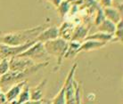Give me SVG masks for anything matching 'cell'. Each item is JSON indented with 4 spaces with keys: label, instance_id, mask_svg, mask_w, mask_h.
Masks as SVG:
<instances>
[{
    "label": "cell",
    "instance_id": "1",
    "mask_svg": "<svg viewBox=\"0 0 123 104\" xmlns=\"http://www.w3.org/2000/svg\"><path fill=\"white\" fill-rule=\"evenodd\" d=\"M46 24H42L35 28L14 31L11 33H6L1 36V44L7 46H22L36 40L37 35L45 29Z\"/></svg>",
    "mask_w": 123,
    "mask_h": 104
},
{
    "label": "cell",
    "instance_id": "2",
    "mask_svg": "<svg viewBox=\"0 0 123 104\" xmlns=\"http://www.w3.org/2000/svg\"><path fill=\"white\" fill-rule=\"evenodd\" d=\"M48 65V62H40V63H36L33 67L30 68L24 71H11L8 70L6 74L1 76L0 78V84H6L8 85L10 83L14 82H21V80L23 79L25 77H29L32 74L36 73L37 71L41 69L42 68H45Z\"/></svg>",
    "mask_w": 123,
    "mask_h": 104
},
{
    "label": "cell",
    "instance_id": "3",
    "mask_svg": "<svg viewBox=\"0 0 123 104\" xmlns=\"http://www.w3.org/2000/svg\"><path fill=\"white\" fill-rule=\"evenodd\" d=\"M68 45L69 42L61 37L44 43V46L47 54L49 56H55L57 59L58 66L61 65L62 58H64L65 52L68 49Z\"/></svg>",
    "mask_w": 123,
    "mask_h": 104
},
{
    "label": "cell",
    "instance_id": "4",
    "mask_svg": "<svg viewBox=\"0 0 123 104\" xmlns=\"http://www.w3.org/2000/svg\"><path fill=\"white\" fill-rule=\"evenodd\" d=\"M18 56L21 57H26V58L31 59L37 63L40 62H46L49 61L50 56L47 54L44 44L41 42H36V43L32 45L31 47H29L28 49L24 51V52L19 54Z\"/></svg>",
    "mask_w": 123,
    "mask_h": 104
},
{
    "label": "cell",
    "instance_id": "5",
    "mask_svg": "<svg viewBox=\"0 0 123 104\" xmlns=\"http://www.w3.org/2000/svg\"><path fill=\"white\" fill-rule=\"evenodd\" d=\"M36 42V40H33L30 43L24 44L22 46H7L5 44H0V56L2 59H8L18 56Z\"/></svg>",
    "mask_w": 123,
    "mask_h": 104
},
{
    "label": "cell",
    "instance_id": "6",
    "mask_svg": "<svg viewBox=\"0 0 123 104\" xmlns=\"http://www.w3.org/2000/svg\"><path fill=\"white\" fill-rule=\"evenodd\" d=\"M36 62L31 59L21 56H15L10 58L9 60V70L11 71H24L30 68L33 67Z\"/></svg>",
    "mask_w": 123,
    "mask_h": 104
},
{
    "label": "cell",
    "instance_id": "7",
    "mask_svg": "<svg viewBox=\"0 0 123 104\" xmlns=\"http://www.w3.org/2000/svg\"><path fill=\"white\" fill-rule=\"evenodd\" d=\"M59 37V28L55 25L54 26H50L48 28L44 29L41 31L37 37H36V41L37 42H41V43H46L51 40L56 39Z\"/></svg>",
    "mask_w": 123,
    "mask_h": 104
},
{
    "label": "cell",
    "instance_id": "8",
    "mask_svg": "<svg viewBox=\"0 0 123 104\" xmlns=\"http://www.w3.org/2000/svg\"><path fill=\"white\" fill-rule=\"evenodd\" d=\"M106 45L105 42H99L95 40H84L83 43L80 44V46L79 48V52H89V51H94L96 49H101L102 47Z\"/></svg>",
    "mask_w": 123,
    "mask_h": 104
},
{
    "label": "cell",
    "instance_id": "9",
    "mask_svg": "<svg viewBox=\"0 0 123 104\" xmlns=\"http://www.w3.org/2000/svg\"><path fill=\"white\" fill-rule=\"evenodd\" d=\"M27 83L25 81L22 82H18L17 84H15L14 86H12V88L9 89V91L6 93L5 98L7 101H14L17 99L18 95L20 94V92H22V88L24 87V86Z\"/></svg>",
    "mask_w": 123,
    "mask_h": 104
},
{
    "label": "cell",
    "instance_id": "10",
    "mask_svg": "<svg viewBox=\"0 0 123 104\" xmlns=\"http://www.w3.org/2000/svg\"><path fill=\"white\" fill-rule=\"evenodd\" d=\"M46 83H47V80L44 79L37 86H35L32 89H30L31 101H41L42 100L44 94V90L46 88Z\"/></svg>",
    "mask_w": 123,
    "mask_h": 104
},
{
    "label": "cell",
    "instance_id": "11",
    "mask_svg": "<svg viewBox=\"0 0 123 104\" xmlns=\"http://www.w3.org/2000/svg\"><path fill=\"white\" fill-rule=\"evenodd\" d=\"M104 10V13H105V19H107L111 22H113L114 24H116L121 20V12H120L115 7H105Z\"/></svg>",
    "mask_w": 123,
    "mask_h": 104
},
{
    "label": "cell",
    "instance_id": "12",
    "mask_svg": "<svg viewBox=\"0 0 123 104\" xmlns=\"http://www.w3.org/2000/svg\"><path fill=\"white\" fill-rule=\"evenodd\" d=\"M87 34H88V28L85 26H78L77 28L74 29L71 41H76V42L81 43L83 40L86 39Z\"/></svg>",
    "mask_w": 123,
    "mask_h": 104
},
{
    "label": "cell",
    "instance_id": "13",
    "mask_svg": "<svg viewBox=\"0 0 123 104\" xmlns=\"http://www.w3.org/2000/svg\"><path fill=\"white\" fill-rule=\"evenodd\" d=\"M74 28L72 25H71L68 22H64L62 25L61 28L59 29V37H61V38L66 40L67 42H69V40L71 41V36L73 33Z\"/></svg>",
    "mask_w": 123,
    "mask_h": 104
},
{
    "label": "cell",
    "instance_id": "14",
    "mask_svg": "<svg viewBox=\"0 0 123 104\" xmlns=\"http://www.w3.org/2000/svg\"><path fill=\"white\" fill-rule=\"evenodd\" d=\"M98 30L99 32H103L109 35H113V33L116 30V25L111 21H109L107 19H105L101 24L98 25Z\"/></svg>",
    "mask_w": 123,
    "mask_h": 104
},
{
    "label": "cell",
    "instance_id": "15",
    "mask_svg": "<svg viewBox=\"0 0 123 104\" xmlns=\"http://www.w3.org/2000/svg\"><path fill=\"white\" fill-rule=\"evenodd\" d=\"M112 38V35H109V34H105L103 32H96L92 35H89L86 37L85 40H95V41H99V42H110Z\"/></svg>",
    "mask_w": 123,
    "mask_h": 104
},
{
    "label": "cell",
    "instance_id": "16",
    "mask_svg": "<svg viewBox=\"0 0 123 104\" xmlns=\"http://www.w3.org/2000/svg\"><path fill=\"white\" fill-rule=\"evenodd\" d=\"M80 42H76V41H70L69 45H68V49L65 52L64 58H71L74 57L75 55L79 52V48L80 46Z\"/></svg>",
    "mask_w": 123,
    "mask_h": 104
},
{
    "label": "cell",
    "instance_id": "17",
    "mask_svg": "<svg viewBox=\"0 0 123 104\" xmlns=\"http://www.w3.org/2000/svg\"><path fill=\"white\" fill-rule=\"evenodd\" d=\"M31 100V93H30V87L27 85H25L24 87L22 88V92H20L18 97L16 99V104H23Z\"/></svg>",
    "mask_w": 123,
    "mask_h": 104
},
{
    "label": "cell",
    "instance_id": "18",
    "mask_svg": "<svg viewBox=\"0 0 123 104\" xmlns=\"http://www.w3.org/2000/svg\"><path fill=\"white\" fill-rule=\"evenodd\" d=\"M52 104H66L65 101V88L62 86L56 96L52 100Z\"/></svg>",
    "mask_w": 123,
    "mask_h": 104
},
{
    "label": "cell",
    "instance_id": "19",
    "mask_svg": "<svg viewBox=\"0 0 123 104\" xmlns=\"http://www.w3.org/2000/svg\"><path fill=\"white\" fill-rule=\"evenodd\" d=\"M70 2L68 1H62L61 4L59 5V6L57 7V10H58L59 13L62 17H63L67 14L69 11H70Z\"/></svg>",
    "mask_w": 123,
    "mask_h": 104
},
{
    "label": "cell",
    "instance_id": "20",
    "mask_svg": "<svg viewBox=\"0 0 123 104\" xmlns=\"http://www.w3.org/2000/svg\"><path fill=\"white\" fill-rule=\"evenodd\" d=\"M9 70V60L2 59L0 61V76H3Z\"/></svg>",
    "mask_w": 123,
    "mask_h": 104
},
{
    "label": "cell",
    "instance_id": "21",
    "mask_svg": "<svg viewBox=\"0 0 123 104\" xmlns=\"http://www.w3.org/2000/svg\"><path fill=\"white\" fill-rule=\"evenodd\" d=\"M105 20V13H104V10L102 9V8H99L98 11H97V15H96V18H95V25L98 26Z\"/></svg>",
    "mask_w": 123,
    "mask_h": 104
},
{
    "label": "cell",
    "instance_id": "22",
    "mask_svg": "<svg viewBox=\"0 0 123 104\" xmlns=\"http://www.w3.org/2000/svg\"><path fill=\"white\" fill-rule=\"evenodd\" d=\"M76 104H82L81 102V97H80V88L78 86L76 90Z\"/></svg>",
    "mask_w": 123,
    "mask_h": 104
},
{
    "label": "cell",
    "instance_id": "23",
    "mask_svg": "<svg viewBox=\"0 0 123 104\" xmlns=\"http://www.w3.org/2000/svg\"><path fill=\"white\" fill-rule=\"evenodd\" d=\"M101 2L105 7H109V6H111L112 0H101Z\"/></svg>",
    "mask_w": 123,
    "mask_h": 104
},
{
    "label": "cell",
    "instance_id": "24",
    "mask_svg": "<svg viewBox=\"0 0 123 104\" xmlns=\"http://www.w3.org/2000/svg\"><path fill=\"white\" fill-rule=\"evenodd\" d=\"M48 1H49V2H51V3L55 6V7H58L59 5H60V4H61V2H62V0H48Z\"/></svg>",
    "mask_w": 123,
    "mask_h": 104
},
{
    "label": "cell",
    "instance_id": "25",
    "mask_svg": "<svg viewBox=\"0 0 123 104\" xmlns=\"http://www.w3.org/2000/svg\"><path fill=\"white\" fill-rule=\"evenodd\" d=\"M40 104H52V100H49V99H42L40 101Z\"/></svg>",
    "mask_w": 123,
    "mask_h": 104
},
{
    "label": "cell",
    "instance_id": "26",
    "mask_svg": "<svg viewBox=\"0 0 123 104\" xmlns=\"http://www.w3.org/2000/svg\"><path fill=\"white\" fill-rule=\"evenodd\" d=\"M23 104H40V101H31V100H30L29 101Z\"/></svg>",
    "mask_w": 123,
    "mask_h": 104
},
{
    "label": "cell",
    "instance_id": "27",
    "mask_svg": "<svg viewBox=\"0 0 123 104\" xmlns=\"http://www.w3.org/2000/svg\"><path fill=\"white\" fill-rule=\"evenodd\" d=\"M0 44H1V36H0Z\"/></svg>",
    "mask_w": 123,
    "mask_h": 104
},
{
    "label": "cell",
    "instance_id": "28",
    "mask_svg": "<svg viewBox=\"0 0 123 104\" xmlns=\"http://www.w3.org/2000/svg\"><path fill=\"white\" fill-rule=\"evenodd\" d=\"M1 60H2V58H1V56H0V61H1Z\"/></svg>",
    "mask_w": 123,
    "mask_h": 104
},
{
    "label": "cell",
    "instance_id": "29",
    "mask_svg": "<svg viewBox=\"0 0 123 104\" xmlns=\"http://www.w3.org/2000/svg\"><path fill=\"white\" fill-rule=\"evenodd\" d=\"M62 1H67V0H62Z\"/></svg>",
    "mask_w": 123,
    "mask_h": 104
},
{
    "label": "cell",
    "instance_id": "30",
    "mask_svg": "<svg viewBox=\"0 0 123 104\" xmlns=\"http://www.w3.org/2000/svg\"></svg>",
    "mask_w": 123,
    "mask_h": 104
}]
</instances>
